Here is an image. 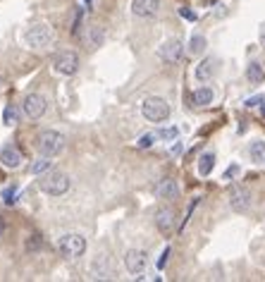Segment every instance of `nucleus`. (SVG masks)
<instances>
[{
    "instance_id": "nucleus-1",
    "label": "nucleus",
    "mask_w": 265,
    "mask_h": 282,
    "mask_svg": "<svg viewBox=\"0 0 265 282\" xmlns=\"http://www.w3.org/2000/svg\"><path fill=\"white\" fill-rule=\"evenodd\" d=\"M65 134L55 132V129H46V132L39 134L36 139V149H39L41 156H48V158H55L57 153L65 151Z\"/></svg>"
},
{
    "instance_id": "nucleus-2",
    "label": "nucleus",
    "mask_w": 265,
    "mask_h": 282,
    "mask_svg": "<svg viewBox=\"0 0 265 282\" xmlns=\"http://www.w3.org/2000/svg\"><path fill=\"white\" fill-rule=\"evenodd\" d=\"M39 187L43 194L63 196V194H67V189H70V177L65 173H60V170H48L39 180Z\"/></svg>"
},
{
    "instance_id": "nucleus-3",
    "label": "nucleus",
    "mask_w": 265,
    "mask_h": 282,
    "mask_svg": "<svg viewBox=\"0 0 265 282\" xmlns=\"http://www.w3.org/2000/svg\"><path fill=\"white\" fill-rule=\"evenodd\" d=\"M141 115L149 120V122H165L170 118V105L165 98H158V96H151L141 103Z\"/></svg>"
},
{
    "instance_id": "nucleus-4",
    "label": "nucleus",
    "mask_w": 265,
    "mask_h": 282,
    "mask_svg": "<svg viewBox=\"0 0 265 282\" xmlns=\"http://www.w3.org/2000/svg\"><path fill=\"white\" fill-rule=\"evenodd\" d=\"M57 251L65 259H79L86 251V239L81 235H65L57 239Z\"/></svg>"
},
{
    "instance_id": "nucleus-5",
    "label": "nucleus",
    "mask_w": 265,
    "mask_h": 282,
    "mask_svg": "<svg viewBox=\"0 0 265 282\" xmlns=\"http://www.w3.org/2000/svg\"><path fill=\"white\" fill-rule=\"evenodd\" d=\"M53 41H55V32L48 24H36V26H32V29L26 32V43L32 48H36V50L48 48Z\"/></svg>"
},
{
    "instance_id": "nucleus-6",
    "label": "nucleus",
    "mask_w": 265,
    "mask_h": 282,
    "mask_svg": "<svg viewBox=\"0 0 265 282\" xmlns=\"http://www.w3.org/2000/svg\"><path fill=\"white\" fill-rule=\"evenodd\" d=\"M48 108V103L46 98L41 94H26L24 96V103H22V110H24V115L29 120H39L43 112H46Z\"/></svg>"
},
{
    "instance_id": "nucleus-7",
    "label": "nucleus",
    "mask_w": 265,
    "mask_h": 282,
    "mask_svg": "<svg viewBox=\"0 0 265 282\" xmlns=\"http://www.w3.org/2000/svg\"><path fill=\"white\" fill-rule=\"evenodd\" d=\"M55 72H60V74H65V77H70V74H74L79 67V58L77 53H72V50H63V53L55 55Z\"/></svg>"
},
{
    "instance_id": "nucleus-8",
    "label": "nucleus",
    "mask_w": 265,
    "mask_h": 282,
    "mask_svg": "<svg viewBox=\"0 0 265 282\" xmlns=\"http://www.w3.org/2000/svg\"><path fill=\"white\" fill-rule=\"evenodd\" d=\"M125 266H127V270H129L132 275H141L143 270H146V266H149V256H146V251L129 249L125 253Z\"/></svg>"
},
{
    "instance_id": "nucleus-9",
    "label": "nucleus",
    "mask_w": 265,
    "mask_h": 282,
    "mask_svg": "<svg viewBox=\"0 0 265 282\" xmlns=\"http://www.w3.org/2000/svg\"><path fill=\"white\" fill-rule=\"evenodd\" d=\"M229 206L237 213H246L251 208V191L246 187H232V191H229Z\"/></svg>"
},
{
    "instance_id": "nucleus-10",
    "label": "nucleus",
    "mask_w": 265,
    "mask_h": 282,
    "mask_svg": "<svg viewBox=\"0 0 265 282\" xmlns=\"http://www.w3.org/2000/svg\"><path fill=\"white\" fill-rule=\"evenodd\" d=\"M158 55L163 58L165 63H180V58H182V43L177 39L165 41L163 46L158 48Z\"/></svg>"
},
{
    "instance_id": "nucleus-11",
    "label": "nucleus",
    "mask_w": 265,
    "mask_h": 282,
    "mask_svg": "<svg viewBox=\"0 0 265 282\" xmlns=\"http://www.w3.org/2000/svg\"><path fill=\"white\" fill-rule=\"evenodd\" d=\"M160 10V0H134L132 12L136 17H156Z\"/></svg>"
},
{
    "instance_id": "nucleus-12",
    "label": "nucleus",
    "mask_w": 265,
    "mask_h": 282,
    "mask_svg": "<svg viewBox=\"0 0 265 282\" xmlns=\"http://www.w3.org/2000/svg\"><path fill=\"white\" fill-rule=\"evenodd\" d=\"M174 211L172 208H160V211L156 213V228L163 232V235H170L172 230H174Z\"/></svg>"
},
{
    "instance_id": "nucleus-13",
    "label": "nucleus",
    "mask_w": 265,
    "mask_h": 282,
    "mask_svg": "<svg viewBox=\"0 0 265 282\" xmlns=\"http://www.w3.org/2000/svg\"><path fill=\"white\" fill-rule=\"evenodd\" d=\"M156 196L158 199H177L180 196V187H177V182L170 180V177H165L156 184Z\"/></svg>"
},
{
    "instance_id": "nucleus-14",
    "label": "nucleus",
    "mask_w": 265,
    "mask_h": 282,
    "mask_svg": "<svg viewBox=\"0 0 265 282\" xmlns=\"http://www.w3.org/2000/svg\"><path fill=\"white\" fill-rule=\"evenodd\" d=\"M103 41H105V34H103V29L98 26V24H89L84 32V43L89 48H98L103 46Z\"/></svg>"
},
{
    "instance_id": "nucleus-15",
    "label": "nucleus",
    "mask_w": 265,
    "mask_h": 282,
    "mask_svg": "<svg viewBox=\"0 0 265 282\" xmlns=\"http://www.w3.org/2000/svg\"><path fill=\"white\" fill-rule=\"evenodd\" d=\"M215 72H218V60L215 58H205L203 63L196 65V79L198 81H208Z\"/></svg>"
},
{
    "instance_id": "nucleus-16",
    "label": "nucleus",
    "mask_w": 265,
    "mask_h": 282,
    "mask_svg": "<svg viewBox=\"0 0 265 282\" xmlns=\"http://www.w3.org/2000/svg\"><path fill=\"white\" fill-rule=\"evenodd\" d=\"M0 163L5 165V167H10V170H17L22 165V153L17 149H12V146H5V149L0 151Z\"/></svg>"
},
{
    "instance_id": "nucleus-17",
    "label": "nucleus",
    "mask_w": 265,
    "mask_h": 282,
    "mask_svg": "<svg viewBox=\"0 0 265 282\" xmlns=\"http://www.w3.org/2000/svg\"><path fill=\"white\" fill-rule=\"evenodd\" d=\"M91 277H96V280H108V277H112V268H110V261L105 259V256L96 259L94 275H91Z\"/></svg>"
},
{
    "instance_id": "nucleus-18",
    "label": "nucleus",
    "mask_w": 265,
    "mask_h": 282,
    "mask_svg": "<svg viewBox=\"0 0 265 282\" xmlns=\"http://www.w3.org/2000/svg\"><path fill=\"white\" fill-rule=\"evenodd\" d=\"M213 167H215V153H203L198 158V175L205 177V175L213 173Z\"/></svg>"
},
{
    "instance_id": "nucleus-19",
    "label": "nucleus",
    "mask_w": 265,
    "mask_h": 282,
    "mask_svg": "<svg viewBox=\"0 0 265 282\" xmlns=\"http://www.w3.org/2000/svg\"><path fill=\"white\" fill-rule=\"evenodd\" d=\"M249 153H251V160L258 165H265V141H253L249 146Z\"/></svg>"
},
{
    "instance_id": "nucleus-20",
    "label": "nucleus",
    "mask_w": 265,
    "mask_h": 282,
    "mask_svg": "<svg viewBox=\"0 0 265 282\" xmlns=\"http://www.w3.org/2000/svg\"><path fill=\"white\" fill-rule=\"evenodd\" d=\"M213 89L208 87H201V89H196L194 91V103L196 105H208V103H213Z\"/></svg>"
},
{
    "instance_id": "nucleus-21",
    "label": "nucleus",
    "mask_w": 265,
    "mask_h": 282,
    "mask_svg": "<svg viewBox=\"0 0 265 282\" xmlns=\"http://www.w3.org/2000/svg\"><path fill=\"white\" fill-rule=\"evenodd\" d=\"M246 77H249V81L251 84H260L265 79V72H263V67L258 63H251L249 67H246Z\"/></svg>"
},
{
    "instance_id": "nucleus-22",
    "label": "nucleus",
    "mask_w": 265,
    "mask_h": 282,
    "mask_svg": "<svg viewBox=\"0 0 265 282\" xmlns=\"http://www.w3.org/2000/svg\"><path fill=\"white\" fill-rule=\"evenodd\" d=\"M48 170H53V160L48 156H43L41 160H36V163H32V167H29L32 175H43V173H48Z\"/></svg>"
},
{
    "instance_id": "nucleus-23",
    "label": "nucleus",
    "mask_w": 265,
    "mask_h": 282,
    "mask_svg": "<svg viewBox=\"0 0 265 282\" xmlns=\"http://www.w3.org/2000/svg\"><path fill=\"white\" fill-rule=\"evenodd\" d=\"M203 50H205V36L194 34V36H191V41H189V53H191V55H201Z\"/></svg>"
},
{
    "instance_id": "nucleus-24",
    "label": "nucleus",
    "mask_w": 265,
    "mask_h": 282,
    "mask_svg": "<svg viewBox=\"0 0 265 282\" xmlns=\"http://www.w3.org/2000/svg\"><path fill=\"white\" fill-rule=\"evenodd\" d=\"M3 122H5L8 127L17 125V122H19V110H17L15 105H8V108L3 110Z\"/></svg>"
},
{
    "instance_id": "nucleus-25",
    "label": "nucleus",
    "mask_w": 265,
    "mask_h": 282,
    "mask_svg": "<svg viewBox=\"0 0 265 282\" xmlns=\"http://www.w3.org/2000/svg\"><path fill=\"white\" fill-rule=\"evenodd\" d=\"M41 246H43V239H41V235H29V237H26V242H24V249L32 251V253L41 251Z\"/></svg>"
},
{
    "instance_id": "nucleus-26",
    "label": "nucleus",
    "mask_w": 265,
    "mask_h": 282,
    "mask_svg": "<svg viewBox=\"0 0 265 282\" xmlns=\"http://www.w3.org/2000/svg\"><path fill=\"white\" fill-rule=\"evenodd\" d=\"M158 136H160V139L172 141V139H177V136H180V129H177V127H165V129L158 132Z\"/></svg>"
},
{
    "instance_id": "nucleus-27",
    "label": "nucleus",
    "mask_w": 265,
    "mask_h": 282,
    "mask_svg": "<svg viewBox=\"0 0 265 282\" xmlns=\"http://www.w3.org/2000/svg\"><path fill=\"white\" fill-rule=\"evenodd\" d=\"M153 139H156L153 134H143V136H139L136 146H139V149H151V146H153Z\"/></svg>"
},
{
    "instance_id": "nucleus-28",
    "label": "nucleus",
    "mask_w": 265,
    "mask_h": 282,
    "mask_svg": "<svg viewBox=\"0 0 265 282\" xmlns=\"http://www.w3.org/2000/svg\"><path fill=\"white\" fill-rule=\"evenodd\" d=\"M17 187H8L5 189V191H3V199H5V204H15L17 199Z\"/></svg>"
},
{
    "instance_id": "nucleus-29",
    "label": "nucleus",
    "mask_w": 265,
    "mask_h": 282,
    "mask_svg": "<svg viewBox=\"0 0 265 282\" xmlns=\"http://www.w3.org/2000/svg\"><path fill=\"white\" fill-rule=\"evenodd\" d=\"M237 173H239V165H229V167H227V173L222 175V180H232Z\"/></svg>"
},
{
    "instance_id": "nucleus-30",
    "label": "nucleus",
    "mask_w": 265,
    "mask_h": 282,
    "mask_svg": "<svg viewBox=\"0 0 265 282\" xmlns=\"http://www.w3.org/2000/svg\"><path fill=\"white\" fill-rule=\"evenodd\" d=\"M167 259H170V249H165L163 253H160V259H158V268L163 270L165 268V263H167Z\"/></svg>"
},
{
    "instance_id": "nucleus-31",
    "label": "nucleus",
    "mask_w": 265,
    "mask_h": 282,
    "mask_svg": "<svg viewBox=\"0 0 265 282\" xmlns=\"http://www.w3.org/2000/svg\"><path fill=\"white\" fill-rule=\"evenodd\" d=\"M180 15L184 17V19H189V22H196V12H191V10H187V8H182Z\"/></svg>"
},
{
    "instance_id": "nucleus-32",
    "label": "nucleus",
    "mask_w": 265,
    "mask_h": 282,
    "mask_svg": "<svg viewBox=\"0 0 265 282\" xmlns=\"http://www.w3.org/2000/svg\"><path fill=\"white\" fill-rule=\"evenodd\" d=\"M260 103H263V96H253V98L246 101V108H256V105H260Z\"/></svg>"
},
{
    "instance_id": "nucleus-33",
    "label": "nucleus",
    "mask_w": 265,
    "mask_h": 282,
    "mask_svg": "<svg viewBox=\"0 0 265 282\" xmlns=\"http://www.w3.org/2000/svg\"><path fill=\"white\" fill-rule=\"evenodd\" d=\"M172 153H174V156H180V153H182V144H174V146H172Z\"/></svg>"
},
{
    "instance_id": "nucleus-34",
    "label": "nucleus",
    "mask_w": 265,
    "mask_h": 282,
    "mask_svg": "<svg viewBox=\"0 0 265 282\" xmlns=\"http://www.w3.org/2000/svg\"><path fill=\"white\" fill-rule=\"evenodd\" d=\"M3 235H5V220L0 218V237H3Z\"/></svg>"
},
{
    "instance_id": "nucleus-35",
    "label": "nucleus",
    "mask_w": 265,
    "mask_h": 282,
    "mask_svg": "<svg viewBox=\"0 0 265 282\" xmlns=\"http://www.w3.org/2000/svg\"><path fill=\"white\" fill-rule=\"evenodd\" d=\"M260 36H263V41H265V24H263V32H260Z\"/></svg>"
},
{
    "instance_id": "nucleus-36",
    "label": "nucleus",
    "mask_w": 265,
    "mask_h": 282,
    "mask_svg": "<svg viewBox=\"0 0 265 282\" xmlns=\"http://www.w3.org/2000/svg\"><path fill=\"white\" fill-rule=\"evenodd\" d=\"M263 115H265V108H263Z\"/></svg>"
}]
</instances>
